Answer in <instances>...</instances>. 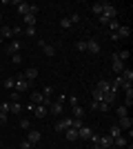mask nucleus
Instances as JSON below:
<instances>
[{
    "label": "nucleus",
    "instance_id": "1",
    "mask_svg": "<svg viewBox=\"0 0 133 149\" xmlns=\"http://www.w3.org/2000/svg\"><path fill=\"white\" fill-rule=\"evenodd\" d=\"M118 18V9H115L111 2H104V9H102V13L98 16V20H100L102 25H109V20H115Z\"/></svg>",
    "mask_w": 133,
    "mask_h": 149
},
{
    "label": "nucleus",
    "instance_id": "2",
    "mask_svg": "<svg viewBox=\"0 0 133 149\" xmlns=\"http://www.w3.org/2000/svg\"><path fill=\"white\" fill-rule=\"evenodd\" d=\"M16 9H18L20 16H27V13L38 16V11H40V7H38V5H31V2H18V5H16Z\"/></svg>",
    "mask_w": 133,
    "mask_h": 149
},
{
    "label": "nucleus",
    "instance_id": "3",
    "mask_svg": "<svg viewBox=\"0 0 133 149\" xmlns=\"http://www.w3.org/2000/svg\"><path fill=\"white\" fill-rule=\"evenodd\" d=\"M64 100H67V96H64V93H60V96H58V98L49 105V113H56V116H60V113L64 111Z\"/></svg>",
    "mask_w": 133,
    "mask_h": 149
},
{
    "label": "nucleus",
    "instance_id": "4",
    "mask_svg": "<svg viewBox=\"0 0 133 149\" xmlns=\"http://www.w3.org/2000/svg\"><path fill=\"white\" fill-rule=\"evenodd\" d=\"M29 89H31V82H27L22 76H16V87H13V91H18L20 96H22V93H27Z\"/></svg>",
    "mask_w": 133,
    "mask_h": 149
},
{
    "label": "nucleus",
    "instance_id": "5",
    "mask_svg": "<svg viewBox=\"0 0 133 149\" xmlns=\"http://www.w3.org/2000/svg\"><path fill=\"white\" fill-rule=\"evenodd\" d=\"M18 31H20V27H9V25H2V27H0V38H2V40H11V38L16 36Z\"/></svg>",
    "mask_w": 133,
    "mask_h": 149
},
{
    "label": "nucleus",
    "instance_id": "6",
    "mask_svg": "<svg viewBox=\"0 0 133 149\" xmlns=\"http://www.w3.org/2000/svg\"><path fill=\"white\" fill-rule=\"evenodd\" d=\"M71 125H73V118H71V116H64V118H60L56 123V131H67V129H71Z\"/></svg>",
    "mask_w": 133,
    "mask_h": 149
},
{
    "label": "nucleus",
    "instance_id": "7",
    "mask_svg": "<svg viewBox=\"0 0 133 149\" xmlns=\"http://www.w3.org/2000/svg\"><path fill=\"white\" fill-rule=\"evenodd\" d=\"M111 60H113V62H111V67H113V74H115V76H120L122 71L127 69V67H124V62L118 58V54H113V56H111Z\"/></svg>",
    "mask_w": 133,
    "mask_h": 149
},
{
    "label": "nucleus",
    "instance_id": "8",
    "mask_svg": "<svg viewBox=\"0 0 133 149\" xmlns=\"http://www.w3.org/2000/svg\"><path fill=\"white\" fill-rule=\"evenodd\" d=\"M38 47H40V49H42V54H44V56H56V47H53V45H49V42H47V40H38Z\"/></svg>",
    "mask_w": 133,
    "mask_h": 149
},
{
    "label": "nucleus",
    "instance_id": "9",
    "mask_svg": "<svg viewBox=\"0 0 133 149\" xmlns=\"http://www.w3.org/2000/svg\"><path fill=\"white\" fill-rule=\"evenodd\" d=\"M20 47H22L20 40H9V45L5 47V51L9 54V56H16V54H20Z\"/></svg>",
    "mask_w": 133,
    "mask_h": 149
},
{
    "label": "nucleus",
    "instance_id": "10",
    "mask_svg": "<svg viewBox=\"0 0 133 149\" xmlns=\"http://www.w3.org/2000/svg\"><path fill=\"white\" fill-rule=\"evenodd\" d=\"M22 78H25L27 82H31V85H33V80L38 78V69H36V67H29V69H25V74H22Z\"/></svg>",
    "mask_w": 133,
    "mask_h": 149
},
{
    "label": "nucleus",
    "instance_id": "11",
    "mask_svg": "<svg viewBox=\"0 0 133 149\" xmlns=\"http://www.w3.org/2000/svg\"><path fill=\"white\" fill-rule=\"evenodd\" d=\"M40 138H42V134H40V131H36V129H29V134H27V140H29V143H31L33 147H36V145L40 143Z\"/></svg>",
    "mask_w": 133,
    "mask_h": 149
},
{
    "label": "nucleus",
    "instance_id": "12",
    "mask_svg": "<svg viewBox=\"0 0 133 149\" xmlns=\"http://www.w3.org/2000/svg\"><path fill=\"white\" fill-rule=\"evenodd\" d=\"M91 136H93V129H91V127H87V125H82V127L78 129V138H82V140H89Z\"/></svg>",
    "mask_w": 133,
    "mask_h": 149
},
{
    "label": "nucleus",
    "instance_id": "13",
    "mask_svg": "<svg viewBox=\"0 0 133 149\" xmlns=\"http://www.w3.org/2000/svg\"><path fill=\"white\" fill-rule=\"evenodd\" d=\"M33 116H36V118H47V116H49V109L44 105H36L33 107Z\"/></svg>",
    "mask_w": 133,
    "mask_h": 149
},
{
    "label": "nucleus",
    "instance_id": "14",
    "mask_svg": "<svg viewBox=\"0 0 133 149\" xmlns=\"http://www.w3.org/2000/svg\"><path fill=\"white\" fill-rule=\"evenodd\" d=\"M118 127H120L122 131H129L133 127V118L131 116H124V118H120V123H118Z\"/></svg>",
    "mask_w": 133,
    "mask_h": 149
},
{
    "label": "nucleus",
    "instance_id": "15",
    "mask_svg": "<svg viewBox=\"0 0 133 149\" xmlns=\"http://www.w3.org/2000/svg\"><path fill=\"white\" fill-rule=\"evenodd\" d=\"M87 51L89 54H100L102 47H100V42H95V40H87Z\"/></svg>",
    "mask_w": 133,
    "mask_h": 149
},
{
    "label": "nucleus",
    "instance_id": "16",
    "mask_svg": "<svg viewBox=\"0 0 133 149\" xmlns=\"http://www.w3.org/2000/svg\"><path fill=\"white\" fill-rule=\"evenodd\" d=\"M95 89H98V91H102V93H107V91H111V82H109V80H98Z\"/></svg>",
    "mask_w": 133,
    "mask_h": 149
},
{
    "label": "nucleus",
    "instance_id": "17",
    "mask_svg": "<svg viewBox=\"0 0 133 149\" xmlns=\"http://www.w3.org/2000/svg\"><path fill=\"white\" fill-rule=\"evenodd\" d=\"M120 78L124 80V85H133V71L131 69H124V71L120 74Z\"/></svg>",
    "mask_w": 133,
    "mask_h": 149
},
{
    "label": "nucleus",
    "instance_id": "18",
    "mask_svg": "<svg viewBox=\"0 0 133 149\" xmlns=\"http://www.w3.org/2000/svg\"><path fill=\"white\" fill-rule=\"evenodd\" d=\"M36 20H38V16H33V13H27V16H22V22H25L27 27H36Z\"/></svg>",
    "mask_w": 133,
    "mask_h": 149
},
{
    "label": "nucleus",
    "instance_id": "19",
    "mask_svg": "<svg viewBox=\"0 0 133 149\" xmlns=\"http://www.w3.org/2000/svg\"><path fill=\"white\" fill-rule=\"evenodd\" d=\"M64 138H67L69 143H76V140H78V129H73V127L67 129V131H64Z\"/></svg>",
    "mask_w": 133,
    "mask_h": 149
},
{
    "label": "nucleus",
    "instance_id": "20",
    "mask_svg": "<svg viewBox=\"0 0 133 149\" xmlns=\"http://www.w3.org/2000/svg\"><path fill=\"white\" fill-rule=\"evenodd\" d=\"M29 102H31V105H42V102H44V96H42L40 91H33V93H31V100H29Z\"/></svg>",
    "mask_w": 133,
    "mask_h": 149
},
{
    "label": "nucleus",
    "instance_id": "21",
    "mask_svg": "<svg viewBox=\"0 0 133 149\" xmlns=\"http://www.w3.org/2000/svg\"><path fill=\"white\" fill-rule=\"evenodd\" d=\"M71 118H78V120H84V107H80V105H76L73 107V116Z\"/></svg>",
    "mask_w": 133,
    "mask_h": 149
},
{
    "label": "nucleus",
    "instance_id": "22",
    "mask_svg": "<svg viewBox=\"0 0 133 149\" xmlns=\"http://www.w3.org/2000/svg\"><path fill=\"white\" fill-rule=\"evenodd\" d=\"M118 36H120V40H122V38H127V36H131V27L120 25V27H118Z\"/></svg>",
    "mask_w": 133,
    "mask_h": 149
},
{
    "label": "nucleus",
    "instance_id": "23",
    "mask_svg": "<svg viewBox=\"0 0 133 149\" xmlns=\"http://www.w3.org/2000/svg\"><path fill=\"white\" fill-rule=\"evenodd\" d=\"M107 136L111 138V140H113V138L122 136V129H120V127H118V125H113V127H111V129H109V134H107Z\"/></svg>",
    "mask_w": 133,
    "mask_h": 149
},
{
    "label": "nucleus",
    "instance_id": "24",
    "mask_svg": "<svg viewBox=\"0 0 133 149\" xmlns=\"http://www.w3.org/2000/svg\"><path fill=\"white\" fill-rule=\"evenodd\" d=\"M115 116H118V118H124V116H129V107L120 105L118 109H115Z\"/></svg>",
    "mask_w": 133,
    "mask_h": 149
},
{
    "label": "nucleus",
    "instance_id": "25",
    "mask_svg": "<svg viewBox=\"0 0 133 149\" xmlns=\"http://www.w3.org/2000/svg\"><path fill=\"white\" fill-rule=\"evenodd\" d=\"M102 9H104V2H93V5H91V11H93L95 16H100Z\"/></svg>",
    "mask_w": 133,
    "mask_h": 149
},
{
    "label": "nucleus",
    "instance_id": "26",
    "mask_svg": "<svg viewBox=\"0 0 133 149\" xmlns=\"http://www.w3.org/2000/svg\"><path fill=\"white\" fill-rule=\"evenodd\" d=\"M9 113H22V105L20 102H9Z\"/></svg>",
    "mask_w": 133,
    "mask_h": 149
},
{
    "label": "nucleus",
    "instance_id": "27",
    "mask_svg": "<svg viewBox=\"0 0 133 149\" xmlns=\"http://www.w3.org/2000/svg\"><path fill=\"white\" fill-rule=\"evenodd\" d=\"M113 147H127V138H124V136L113 138Z\"/></svg>",
    "mask_w": 133,
    "mask_h": 149
},
{
    "label": "nucleus",
    "instance_id": "28",
    "mask_svg": "<svg viewBox=\"0 0 133 149\" xmlns=\"http://www.w3.org/2000/svg\"><path fill=\"white\" fill-rule=\"evenodd\" d=\"M20 129H27V131H29V129H31V120H29V118H22V120H20Z\"/></svg>",
    "mask_w": 133,
    "mask_h": 149
},
{
    "label": "nucleus",
    "instance_id": "29",
    "mask_svg": "<svg viewBox=\"0 0 133 149\" xmlns=\"http://www.w3.org/2000/svg\"><path fill=\"white\" fill-rule=\"evenodd\" d=\"M5 87L9 89V91H13V87H16V78H7V80H5Z\"/></svg>",
    "mask_w": 133,
    "mask_h": 149
},
{
    "label": "nucleus",
    "instance_id": "30",
    "mask_svg": "<svg viewBox=\"0 0 133 149\" xmlns=\"http://www.w3.org/2000/svg\"><path fill=\"white\" fill-rule=\"evenodd\" d=\"M118 27H120L118 18H115V20H109V31H118Z\"/></svg>",
    "mask_w": 133,
    "mask_h": 149
},
{
    "label": "nucleus",
    "instance_id": "31",
    "mask_svg": "<svg viewBox=\"0 0 133 149\" xmlns=\"http://www.w3.org/2000/svg\"><path fill=\"white\" fill-rule=\"evenodd\" d=\"M76 49L84 54V51H87V40H80V42H76Z\"/></svg>",
    "mask_w": 133,
    "mask_h": 149
},
{
    "label": "nucleus",
    "instance_id": "32",
    "mask_svg": "<svg viewBox=\"0 0 133 149\" xmlns=\"http://www.w3.org/2000/svg\"><path fill=\"white\" fill-rule=\"evenodd\" d=\"M118 58H120L122 62H124V60H129V49H122V51H118Z\"/></svg>",
    "mask_w": 133,
    "mask_h": 149
},
{
    "label": "nucleus",
    "instance_id": "33",
    "mask_svg": "<svg viewBox=\"0 0 133 149\" xmlns=\"http://www.w3.org/2000/svg\"><path fill=\"white\" fill-rule=\"evenodd\" d=\"M67 18L71 20V25H78V22H80V16H78V13H69Z\"/></svg>",
    "mask_w": 133,
    "mask_h": 149
},
{
    "label": "nucleus",
    "instance_id": "34",
    "mask_svg": "<svg viewBox=\"0 0 133 149\" xmlns=\"http://www.w3.org/2000/svg\"><path fill=\"white\" fill-rule=\"evenodd\" d=\"M9 107H11V105H9L7 100H2V102H0V111H2V113H9Z\"/></svg>",
    "mask_w": 133,
    "mask_h": 149
},
{
    "label": "nucleus",
    "instance_id": "35",
    "mask_svg": "<svg viewBox=\"0 0 133 149\" xmlns=\"http://www.w3.org/2000/svg\"><path fill=\"white\" fill-rule=\"evenodd\" d=\"M25 33L29 38H36V27H25Z\"/></svg>",
    "mask_w": 133,
    "mask_h": 149
},
{
    "label": "nucleus",
    "instance_id": "36",
    "mask_svg": "<svg viewBox=\"0 0 133 149\" xmlns=\"http://www.w3.org/2000/svg\"><path fill=\"white\" fill-rule=\"evenodd\" d=\"M42 96H44V98H51V96H53V87H44L42 89Z\"/></svg>",
    "mask_w": 133,
    "mask_h": 149
},
{
    "label": "nucleus",
    "instance_id": "37",
    "mask_svg": "<svg viewBox=\"0 0 133 149\" xmlns=\"http://www.w3.org/2000/svg\"><path fill=\"white\" fill-rule=\"evenodd\" d=\"M60 27H62V29H69V27H71V20L69 18H62V20H60Z\"/></svg>",
    "mask_w": 133,
    "mask_h": 149
},
{
    "label": "nucleus",
    "instance_id": "38",
    "mask_svg": "<svg viewBox=\"0 0 133 149\" xmlns=\"http://www.w3.org/2000/svg\"><path fill=\"white\" fill-rule=\"evenodd\" d=\"M20 147H22V149H33V145H31V143H29V140H27V138H25V140L20 143Z\"/></svg>",
    "mask_w": 133,
    "mask_h": 149
},
{
    "label": "nucleus",
    "instance_id": "39",
    "mask_svg": "<svg viewBox=\"0 0 133 149\" xmlns=\"http://www.w3.org/2000/svg\"><path fill=\"white\" fill-rule=\"evenodd\" d=\"M11 62H13V65H20V62H22V56H20V54H16V56H11Z\"/></svg>",
    "mask_w": 133,
    "mask_h": 149
},
{
    "label": "nucleus",
    "instance_id": "40",
    "mask_svg": "<svg viewBox=\"0 0 133 149\" xmlns=\"http://www.w3.org/2000/svg\"><path fill=\"white\" fill-rule=\"evenodd\" d=\"M109 36H111V40H113V42H118V40H120V36H118V31H109Z\"/></svg>",
    "mask_w": 133,
    "mask_h": 149
},
{
    "label": "nucleus",
    "instance_id": "41",
    "mask_svg": "<svg viewBox=\"0 0 133 149\" xmlns=\"http://www.w3.org/2000/svg\"><path fill=\"white\" fill-rule=\"evenodd\" d=\"M69 102H71V107L80 105V100H78V96H71V98H69Z\"/></svg>",
    "mask_w": 133,
    "mask_h": 149
},
{
    "label": "nucleus",
    "instance_id": "42",
    "mask_svg": "<svg viewBox=\"0 0 133 149\" xmlns=\"http://www.w3.org/2000/svg\"><path fill=\"white\" fill-rule=\"evenodd\" d=\"M5 123H7V113L0 111V125H5Z\"/></svg>",
    "mask_w": 133,
    "mask_h": 149
},
{
    "label": "nucleus",
    "instance_id": "43",
    "mask_svg": "<svg viewBox=\"0 0 133 149\" xmlns=\"http://www.w3.org/2000/svg\"><path fill=\"white\" fill-rule=\"evenodd\" d=\"M0 42H5V40H2V38H0Z\"/></svg>",
    "mask_w": 133,
    "mask_h": 149
},
{
    "label": "nucleus",
    "instance_id": "44",
    "mask_svg": "<svg viewBox=\"0 0 133 149\" xmlns=\"http://www.w3.org/2000/svg\"><path fill=\"white\" fill-rule=\"evenodd\" d=\"M33 149H40V147H33Z\"/></svg>",
    "mask_w": 133,
    "mask_h": 149
},
{
    "label": "nucleus",
    "instance_id": "45",
    "mask_svg": "<svg viewBox=\"0 0 133 149\" xmlns=\"http://www.w3.org/2000/svg\"><path fill=\"white\" fill-rule=\"evenodd\" d=\"M5 149H7V147H5Z\"/></svg>",
    "mask_w": 133,
    "mask_h": 149
}]
</instances>
